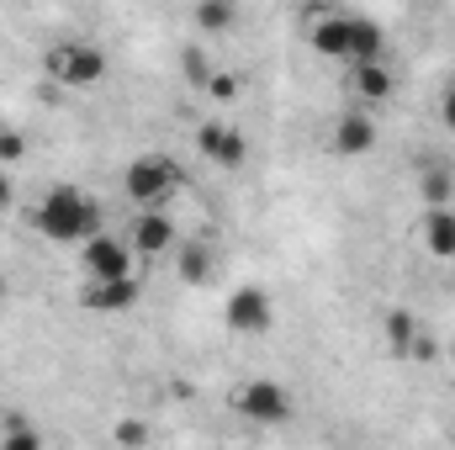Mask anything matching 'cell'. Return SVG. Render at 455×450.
<instances>
[{"label":"cell","mask_w":455,"mask_h":450,"mask_svg":"<svg viewBox=\"0 0 455 450\" xmlns=\"http://www.w3.org/2000/svg\"><path fill=\"white\" fill-rule=\"evenodd\" d=\"M32 223H37L43 238H53V244H85V238L101 228V207H96L80 186H53V191L37 202Z\"/></svg>","instance_id":"6da1fadb"},{"label":"cell","mask_w":455,"mask_h":450,"mask_svg":"<svg viewBox=\"0 0 455 450\" xmlns=\"http://www.w3.org/2000/svg\"><path fill=\"white\" fill-rule=\"evenodd\" d=\"M43 69H48L59 85H69V91H91V85L107 80V48H96V43H85V37H69V43H53V48L43 53Z\"/></svg>","instance_id":"7a4b0ae2"},{"label":"cell","mask_w":455,"mask_h":450,"mask_svg":"<svg viewBox=\"0 0 455 450\" xmlns=\"http://www.w3.org/2000/svg\"><path fill=\"white\" fill-rule=\"evenodd\" d=\"M175 191H180V170H175V159H164V154H138V159L122 170V197H127L132 207H164Z\"/></svg>","instance_id":"3957f363"},{"label":"cell","mask_w":455,"mask_h":450,"mask_svg":"<svg viewBox=\"0 0 455 450\" xmlns=\"http://www.w3.org/2000/svg\"><path fill=\"white\" fill-rule=\"evenodd\" d=\"M80 260H85V276H91V281L132 276V244L116 238V233H107V228H96V233L80 244Z\"/></svg>","instance_id":"277c9868"},{"label":"cell","mask_w":455,"mask_h":450,"mask_svg":"<svg viewBox=\"0 0 455 450\" xmlns=\"http://www.w3.org/2000/svg\"><path fill=\"white\" fill-rule=\"evenodd\" d=\"M223 324L233 334H270V324H275V302H270V292L265 286H238L233 297L223 302Z\"/></svg>","instance_id":"5b68a950"},{"label":"cell","mask_w":455,"mask_h":450,"mask_svg":"<svg viewBox=\"0 0 455 450\" xmlns=\"http://www.w3.org/2000/svg\"><path fill=\"white\" fill-rule=\"evenodd\" d=\"M233 408H238L243 419H254V424H281V419L291 414V392H286L281 382H270V376H254V382L238 387Z\"/></svg>","instance_id":"8992f818"},{"label":"cell","mask_w":455,"mask_h":450,"mask_svg":"<svg viewBox=\"0 0 455 450\" xmlns=\"http://www.w3.org/2000/svg\"><path fill=\"white\" fill-rule=\"evenodd\" d=\"M196 154L218 170H243L249 165V138L233 122H202L196 127Z\"/></svg>","instance_id":"52a82bcc"},{"label":"cell","mask_w":455,"mask_h":450,"mask_svg":"<svg viewBox=\"0 0 455 450\" xmlns=\"http://www.w3.org/2000/svg\"><path fill=\"white\" fill-rule=\"evenodd\" d=\"M175 238H180V233H175V218H170L164 207H138V218H132V228H127L132 254H164Z\"/></svg>","instance_id":"ba28073f"},{"label":"cell","mask_w":455,"mask_h":450,"mask_svg":"<svg viewBox=\"0 0 455 450\" xmlns=\"http://www.w3.org/2000/svg\"><path fill=\"white\" fill-rule=\"evenodd\" d=\"M138 297H143V281H132V276H116V281H91L85 292H80V302L91 308V313H132L138 308Z\"/></svg>","instance_id":"9c48e42d"},{"label":"cell","mask_w":455,"mask_h":450,"mask_svg":"<svg viewBox=\"0 0 455 450\" xmlns=\"http://www.w3.org/2000/svg\"><path fill=\"white\" fill-rule=\"evenodd\" d=\"M349 85H355V101L360 107H381L397 91V75L381 59H371V64H349Z\"/></svg>","instance_id":"30bf717a"},{"label":"cell","mask_w":455,"mask_h":450,"mask_svg":"<svg viewBox=\"0 0 455 450\" xmlns=\"http://www.w3.org/2000/svg\"><path fill=\"white\" fill-rule=\"evenodd\" d=\"M371 149H376V122H371V112H344L334 122V154L339 159H360Z\"/></svg>","instance_id":"8fae6325"},{"label":"cell","mask_w":455,"mask_h":450,"mask_svg":"<svg viewBox=\"0 0 455 450\" xmlns=\"http://www.w3.org/2000/svg\"><path fill=\"white\" fill-rule=\"evenodd\" d=\"M307 43H313V53L318 59H349V16L339 11H329V16H318L313 27H307Z\"/></svg>","instance_id":"7c38bea8"},{"label":"cell","mask_w":455,"mask_h":450,"mask_svg":"<svg viewBox=\"0 0 455 450\" xmlns=\"http://www.w3.org/2000/svg\"><path fill=\"white\" fill-rule=\"evenodd\" d=\"M381 53H387V32L371 16H349V59L344 64H371Z\"/></svg>","instance_id":"4fadbf2b"},{"label":"cell","mask_w":455,"mask_h":450,"mask_svg":"<svg viewBox=\"0 0 455 450\" xmlns=\"http://www.w3.org/2000/svg\"><path fill=\"white\" fill-rule=\"evenodd\" d=\"M424 334V324L408 313V308H397V313H387V324H381V339H387V350L397 355V360H413V344Z\"/></svg>","instance_id":"5bb4252c"},{"label":"cell","mask_w":455,"mask_h":450,"mask_svg":"<svg viewBox=\"0 0 455 450\" xmlns=\"http://www.w3.org/2000/svg\"><path fill=\"white\" fill-rule=\"evenodd\" d=\"M175 270H180L186 286H207V281H212V249H207L202 238H186V244L175 249Z\"/></svg>","instance_id":"9a60e30c"},{"label":"cell","mask_w":455,"mask_h":450,"mask_svg":"<svg viewBox=\"0 0 455 450\" xmlns=\"http://www.w3.org/2000/svg\"><path fill=\"white\" fill-rule=\"evenodd\" d=\"M424 249L429 254H440V260H455V213L451 207H429V218H424Z\"/></svg>","instance_id":"2e32d148"},{"label":"cell","mask_w":455,"mask_h":450,"mask_svg":"<svg viewBox=\"0 0 455 450\" xmlns=\"http://www.w3.org/2000/svg\"><path fill=\"white\" fill-rule=\"evenodd\" d=\"M196 27L207 37H223L238 27V0H196Z\"/></svg>","instance_id":"e0dca14e"},{"label":"cell","mask_w":455,"mask_h":450,"mask_svg":"<svg viewBox=\"0 0 455 450\" xmlns=\"http://www.w3.org/2000/svg\"><path fill=\"white\" fill-rule=\"evenodd\" d=\"M419 197L429 202V207H445L455 197V181H451V170H424V181H419Z\"/></svg>","instance_id":"ac0fdd59"},{"label":"cell","mask_w":455,"mask_h":450,"mask_svg":"<svg viewBox=\"0 0 455 450\" xmlns=\"http://www.w3.org/2000/svg\"><path fill=\"white\" fill-rule=\"evenodd\" d=\"M202 85H207V96H212L218 107H233V101L243 96V85H238V75H228V69H212V75H207Z\"/></svg>","instance_id":"d6986e66"},{"label":"cell","mask_w":455,"mask_h":450,"mask_svg":"<svg viewBox=\"0 0 455 450\" xmlns=\"http://www.w3.org/2000/svg\"><path fill=\"white\" fill-rule=\"evenodd\" d=\"M27 159V133L21 127H0V165L11 170V165H21Z\"/></svg>","instance_id":"ffe728a7"},{"label":"cell","mask_w":455,"mask_h":450,"mask_svg":"<svg viewBox=\"0 0 455 450\" xmlns=\"http://www.w3.org/2000/svg\"><path fill=\"white\" fill-rule=\"evenodd\" d=\"M0 440H5L11 450H37L43 446V435H37L32 424H21V419H5V435H0Z\"/></svg>","instance_id":"44dd1931"},{"label":"cell","mask_w":455,"mask_h":450,"mask_svg":"<svg viewBox=\"0 0 455 450\" xmlns=\"http://www.w3.org/2000/svg\"><path fill=\"white\" fill-rule=\"evenodd\" d=\"M143 440H148V424H138V419L116 424V446H143Z\"/></svg>","instance_id":"7402d4cb"},{"label":"cell","mask_w":455,"mask_h":450,"mask_svg":"<svg viewBox=\"0 0 455 450\" xmlns=\"http://www.w3.org/2000/svg\"><path fill=\"white\" fill-rule=\"evenodd\" d=\"M440 122H445V127L455 133V85L445 91V96H440Z\"/></svg>","instance_id":"603a6c76"},{"label":"cell","mask_w":455,"mask_h":450,"mask_svg":"<svg viewBox=\"0 0 455 450\" xmlns=\"http://www.w3.org/2000/svg\"><path fill=\"white\" fill-rule=\"evenodd\" d=\"M16 202V186H11V175H5V165H0V213Z\"/></svg>","instance_id":"cb8c5ba5"},{"label":"cell","mask_w":455,"mask_h":450,"mask_svg":"<svg viewBox=\"0 0 455 450\" xmlns=\"http://www.w3.org/2000/svg\"><path fill=\"white\" fill-rule=\"evenodd\" d=\"M0 297H5V276H0Z\"/></svg>","instance_id":"d4e9b609"},{"label":"cell","mask_w":455,"mask_h":450,"mask_svg":"<svg viewBox=\"0 0 455 450\" xmlns=\"http://www.w3.org/2000/svg\"><path fill=\"white\" fill-rule=\"evenodd\" d=\"M451 360H455V344H451Z\"/></svg>","instance_id":"484cf974"}]
</instances>
